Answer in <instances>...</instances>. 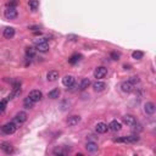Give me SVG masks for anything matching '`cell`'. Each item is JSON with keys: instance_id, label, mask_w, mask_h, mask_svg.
I'll return each mask as SVG.
<instances>
[{"instance_id": "cell-1", "label": "cell", "mask_w": 156, "mask_h": 156, "mask_svg": "<svg viewBox=\"0 0 156 156\" xmlns=\"http://www.w3.org/2000/svg\"><path fill=\"white\" fill-rule=\"evenodd\" d=\"M35 44V50H38L39 53H46L49 50V44H48V40L45 38H39V39H35L34 41Z\"/></svg>"}, {"instance_id": "cell-2", "label": "cell", "mask_w": 156, "mask_h": 156, "mask_svg": "<svg viewBox=\"0 0 156 156\" xmlns=\"http://www.w3.org/2000/svg\"><path fill=\"white\" fill-rule=\"evenodd\" d=\"M26 121H27V113H26L24 111H20L18 113H16V116L14 117V123L16 124L17 127H20L21 124H23Z\"/></svg>"}, {"instance_id": "cell-3", "label": "cell", "mask_w": 156, "mask_h": 156, "mask_svg": "<svg viewBox=\"0 0 156 156\" xmlns=\"http://www.w3.org/2000/svg\"><path fill=\"white\" fill-rule=\"evenodd\" d=\"M16 129H17V126L14 122H9V123L4 124V126L1 127L3 133L4 134H7V136H11V134H14L15 132H16Z\"/></svg>"}, {"instance_id": "cell-4", "label": "cell", "mask_w": 156, "mask_h": 156, "mask_svg": "<svg viewBox=\"0 0 156 156\" xmlns=\"http://www.w3.org/2000/svg\"><path fill=\"white\" fill-rule=\"evenodd\" d=\"M4 15H5V17H6L7 20H15V18L17 17L18 12H17V9L16 7L12 6V5H10V6H7L6 10H5Z\"/></svg>"}, {"instance_id": "cell-5", "label": "cell", "mask_w": 156, "mask_h": 156, "mask_svg": "<svg viewBox=\"0 0 156 156\" xmlns=\"http://www.w3.org/2000/svg\"><path fill=\"white\" fill-rule=\"evenodd\" d=\"M139 140V137L137 136H128V137H121L118 139H115V142L117 143H127V144H134Z\"/></svg>"}, {"instance_id": "cell-6", "label": "cell", "mask_w": 156, "mask_h": 156, "mask_svg": "<svg viewBox=\"0 0 156 156\" xmlns=\"http://www.w3.org/2000/svg\"><path fill=\"white\" fill-rule=\"evenodd\" d=\"M107 75V69L106 67H98V69H95L94 71V77L96 78V79H101V78H105Z\"/></svg>"}, {"instance_id": "cell-7", "label": "cell", "mask_w": 156, "mask_h": 156, "mask_svg": "<svg viewBox=\"0 0 156 156\" xmlns=\"http://www.w3.org/2000/svg\"><path fill=\"white\" fill-rule=\"evenodd\" d=\"M28 96L32 99L34 102H38V101L41 100V98H43V93H41L40 90H38V89H34V90H32V92L29 93Z\"/></svg>"}, {"instance_id": "cell-8", "label": "cell", "mask_w": 156, "mask_h": 156, "mask_svg": "<svg viewBox=\"0 0 156 156\" xmlns=\"http://www.w3.org/2000/svg\"><path fill=\"white\" fill-rule=\"evenodd\" d=\"M0 149H1L5 154H12L15 151L14 147L9 142H3L1 144H0Z\"/></svg>"}, {"instance_id": "cell-9", "label": "cell", "mask_w": 156, "mask_h": 156, "mask_svg": "<svg viewBox=\"0 0 156 156\" xmlns=\"http://www.w3.org/2000/svg\"><path fill=\"white\" fill-rule=\"evenodd\" d=\"M62 84H64L65 87H67V88L72 87V85L75 84V77L71 76V75L65 76L64 78H62Z\"/></svg>"}, {"instance_id": "cell-10", "label": "cell", "mask_w": 156, "mask_h": 156, "mask_svg": "<svg viewBox=\"0 0 156 156\" xmlns=\"http://www.w3.org/2000/svg\"><path fill=\"white\" fill-rule=\"evenodd\" d=\"M121 89L124 93H132L134 90V84H132L129 81L128 82H122L121 83Z\"/></svg>"}, {"instance_id": "cell-11", "label": "cell", "mask_w": 156, "mask_h": 156, "mask_svg": "<svg viewBox=\"0 0 156 156\" xmlns=\"http://www.w3.org/2000/svg\"><path fill=\"white\" fill-rule=\"evenodd\" d=\"M123 122L126 123L127 126H129V127H134L137 124V119H136V117L132 116V115H126L123 117Z\"/></svg>"}, {"instance_id": "cell-12", "label": "cell", "mask_w": 156, "mask_h": 156, "mask_svg": "<svg viewBox=\"0 0 156 156\" xmlns=\"http://www.w3.org/2000/svg\"><path fill=\"white\" fill-rule=\"evenodd\" d=\"M121 128H122V124L118 121H116V119L111 121L110 124H109V129H111L112 132H118V131H121Z\"/></svg>"}, {"instance_id": "cell-13", "label": "cell", "mask_w": 156, "mask_h": 156, "mask_svg": "<svg viewBox=\"0 0 156 156\" xmlns=\"http://www.w3.org/2000/svg\"><path fill=\"white\" fill-rule=\"evenodd\" d=\"M155 110H156V107H155L154 102H147L144 105V111H145V113H148V115H153V113H155Z\"/></svg>"}, {"instance_id": "cell-14", "label": "cell", "mask_w": 156, "mask_h": 156, "mask_svg": "<svg viewBox=\"0 0 156 156\" xmlns=\"http://www.w3.org/2000/svg\"><path fill=\"white\" fill-rule=\"evenodd\" d=\"M85 149H87L88 153L94 154V153L98 151V144H96L95 142H88L87 145H85Z\"/></svg>"}, {"instance_id": "cell-15", "label": "cell", "mask_w": 156, "mask_h": 156, "mask_svg": "<svg viewBox=\"0 0 156 156\" xmlns=\"http://www.w3.org/2000/svg\"><path fill=\"white\" fill-rule=\"evenodd\" d=\"M46 78H48L49 82H55L56 79L59 78V72L56 70H51L48 72V75H46Z\"/></svg>"}, {"instance_id": "cell-16", "label": "cell", "mask_w": 156, "mask_h": 156, "mask_svg": "<svg viewBox=\"0 0 156 156\" xmlns=\"http://www.w3.org/2000/svg\"><path fill=\"white\" fill-rule=\"evenodd\" d=\"M79 122H81V117L77 116V115L71 116V117H69V119H67V123H69V126H71V127L77 126Z\"/></svg>"}, {"instance_id": "cell-17", "label": "cell", "mask_w": 156, "mask_h": 156, "mask_svg": "<svg viewBox=\"0 0 156 156\" xmlns=\"http://www.w3.org/2000/svg\"><path fill=\"white\" fill-rule=\"evenodd\" d=\"M95 129H96V132H98V133L104 134V133H106V132H107L109 127H107V124H105L104 122H99L96 126H95Z\"/></svg>"}, {"instance_id": "cell-18", "label": "cell", "mask_w": 156, "mask_h": 156, "mask_svg": "<svg viewBox=\"0 0 156 156\" xmlns=\"http://www.w3.org/2000/svg\"><path fill=\"white\" fill-rule=\"evenodd\" d=\"M21 93H22V90H21V88H20V85H17V87H15L14 88V90H12V93L9 95V98H7V100H12V99H16L17 96H20L21 95Z\"/></svg>"}, {"instance_id": "cell-19", "label": "cell", "mask_w": 156, "mask_h": 156, "mask_svg": "<svg viewBox=\"0 0 156 156\" xmlns=\"http://www.w3.org/2000/svg\"><path fill=\"white\" fill-rule=\"evenodd\" d=\"M93 88H94V90L95 92H102V90H105V88H106V84L104 82H100V81H96L94 84H93Z\"/></svg>"}, {"instance_id": "cell-20", "label": "cell", "mask_w": 156, "mask_h": 156, "mask_svg": "<svg viewBox=\"0 0 156 156\" xmlns=\"http://www.w3.org/2000/svg\"><path fill=\"white\" fill-rule=\"evenodd\" d=\"M15 35V28L12 27H6L4 29V37L6 39H11Z\"/></svg>"}, {"instance_id": "cell-21", "label": "cell", "mask_w": 156, "mask_h": 156, "mask_svg": "<svg viewBox=\"0 0 156 156\" xmlns=\"http://www.w3.org/2000/svg\"><path fill=\"white\" fill-rule=\"evenodd\" d=\"M82 60V55L81 54H75V55H72L71 58L69 59V62L71 65H76L77 62H79Z\"/></svg>"}, {"instance_id": "cell-22", "label": "cell", "mask_w": 156, "mask_h": 156, "mask_svg": "<svg viewBox=\"0 0 156 156\" xmlns=\"http://www.w3.org/2000/svg\"><path fill=\"white\" fill-rule=\"evenodd\" d=\"M34 104H35V102H34L29 96H27V98H26L24 100H23V106H24L26 109H32V107L34 106Z\"/></svg>"}, {"instance_id": "cell-23", "label": "cell", "mask_w": 156, "mask_h": 156, "mask_svg": "<svg viewBox=\"0 0 156 156\" xmlns=\"http://www.w3.org/2000/svg\"><path fill=\"white\" fill-rule=\"evenodd\" d=\"M48 96H49L50 99H58V98L60 96V89H58V88H55V89L50 90V92L48 93Z\"/></svg>"}, {"instance_id": "cell-24", "label": "cell", "mask_w": 156, "mask_h": 156, "mask_svg": "<svg viewBox=\"0 0 156 156\" xmlns=\"http://www.w3.org/2000/svg\"><path fill=\"white\" fill-rule=\"evenodd\" d=\"M69 151H70V148L69 149H64L62 147H59V148L54 149V154L55 155H66Z\"/></svg>"}, {"instance_id": "cell-25", "label": "cell", "mask_w": 156, "mask_h": 156, "mask_svg": "<svg viewBox=\"0 0 156 156\" xmlns=\"http://www.w3.org/2000/svg\"><path fill=\"white\" fill-rule=\"evenodd\" d=\"M90 85V81L88 79V78H84V79H82V82H81V84H79V89L81 90H84V89H87L88 87Z\"/></svg>"}, {"instance_id": "cell-26", "label": "cell", "mask_w": 156, "mask_h": 156, "mask_svg": "<svg viewBox=\"0 0 156 156\" xmlns=\"http://www.w3.org/2000/svg\"><path fill=\"white\" fill-rule=\"evenodd\" d=\"M28 5H29V7H31L32 11H35V10L38 9V6H39V1L38 0H29Z\"/></svg>"}, {"instance_id": "cell-27", "label": "cell", "mask_w": 156, "mask_h": 156, "mask_svg": "<svg viewBox=\"0 0 156 156\" xmlns=\"http://www.w3.org/2000/svg\"><path fill=\"white\" fill-rule=\"evenodd\" d=\"M143 56H144V53H143V51L137 50V51H133V53H132V58H133V59H136V60L143 59Z\"/></svg>"}, {"instance_id": "cell-28", "label": "cell", "mask_w": 156, "mask_h": 156, "mask_svg": "<svg viewBox=\"0 0 156 156\" xmlns=\"http://www.w3.org/2000/svg\"><path fill=\"white\" fill-rule=\"evenodd\" d=\"M26 55H27L28 58H34L35 56V50L33 48H27L26 49Z\"/></svg>"}, {"instance_id": "cell-29", "label": "cell", "mask_w": 156, "mask_h": 156, "mask_svg": "<svg viewBox=\"0 0 156 156\" xmlns=\"http://www.w3.org/2000/svg\"><path fill=\"white\" fill-rule=\"evenodd\" d=\"M6 109V100H1L0 101V113H3Z\"/></svg>"}, {"instance_id": "cell-30", "label": "cell", "mask_w": 156, "mask_h": 156, "mask_svg": "<svg viewBox=\"0 0 156 156\" xmlns=\"http://www.w3.org/2000/svg\"><path fill=\"white\" fill-rule=\"evenodd\" d=\"M129 82H131L132 84H137V83H139V78H138L137 76H133V77H131Z\"/></svg>"}, {"instance_id": "cell-31", "label": "cell", "mask_w": 156, "mask_h": 156, "mask_svg": "<svg viewBox=\"0 0 156 156\" xmlns=\"http://www.w3.org/2000/svg\"><path fill=\"white\" fill-rule=\"evenodd\" d=\"M110 56H111V59H112V60H118L119 54H118V53H115V51H112V53L110 54Z\"/></svg>"}]
</instances>
